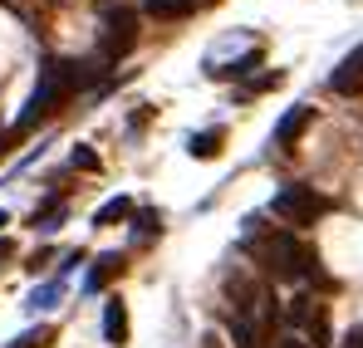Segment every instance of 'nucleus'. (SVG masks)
I'll use <instances>...</instances> for the list:
<instances>
[{
    "instance_id": "nucleus-3",
    "label": "nucleus",
    "mask_w": 363,
    "mask_h": 348,
    "mask_svg": "<svg viewBox=\"0 0 363 348\" xmlns=\"http://www.w3.org/2000/svg\"><path fill=\"white\" fill-rule=\"evenodd\" d=\"M270 211L285 221V226H314L324 211H329V196H319L314 186H280Z\"/></svg>"
},
{
    "instance_id": "nucleus-17",
    "label": "nucleus",
    "mask_w": 363,
    "mask_h": 348,
    "mask_svg": "<svg viewBox=\"0 0 363 348\" xmlns=\"http://www.w3.org/2000/svg\"><path fill=\"white\" fill-rule=\"evenodd\" d=\"M275 348H314V344H300V339H280Z\"/></svg>"
},
{
    "instance_id": "nucleus-12",
    "label": "nucleus",
    "mask_w": 363,
    "mask_h": 348,
    "mask_svg": "<svg viewBox=\"0 0 363 348\" xmlns=\"http://www.w3.org/2000/svg\"><path fill=\"white\" fill-rule=\"evenodd\" d=\"M50 344H55V329H50V324H40V329L20 334L15 344H5V348H50Z\"/></svg>"
},
{
    "instance_id": "nucleus-2",
    "label": "nucleus",
    "mask_w": 363,
    "mask_h": 348,
    "mask_svg": "<svg viewBox=\"0 0 363 348\" xmlns=\"http://www.w3.org/2000/svg\"><path fill=\"white\" fill-rule=\"evenodd\" d=\"M245 226H250V250L260 255V265H265L275 280H309V275L319 270V255H314L295 231H255L260 216H250Z\"/></svg>"
},
{
    "instance_id": "nucleus-19",
    "label": "nucleus",
    "mask_w": 363,
    "mask_h": 348,
    "mask_svg": "<svg viewBox=\"0 0 363 348\" xmlns=\"http://www.w3.org/2000/svg\"><path fill=\"white\" fill-rule=\"evenodd\" d=\"M5 221H10V216H5V211H0V226H5Z\"/></svg>"
},
{
    "instance_id": "nucleus-18",
    "label": "nucleus",
    "mask_w": 363,
    "mask_h": 348,
    "mask_svg": "<svg viewBox=\"0 0 363 348\" xmlns=\"http://www.w3.org/2000/svg\"><path fill=\"white\" fill-rule=\"evenodd\" d=\"M10 255H15V245H10V240H0V260H10Z\"/></svg>"
},
{
    "instance_id": "nucleus-8",
    "label": "nucleus",
    "mask_w": 363,
    "mask_h": 348,
    "mask_svg": "<svg viewBox=\"0 0 363 348\" xmlns=\"http://www.w3.org/2000/svg\"><path fill=\"white\" fill-rule=\"evenodd\" d=\"M104 339H108L113 348L128 344V304H123L118 294H113V299L104 304Z\"/></svg>"
},
{
    "instance_id": "nucleus-16",
    "label": "nucleus",
    "mask_w": 363,
    "mask_h": 348,
    "mask_svg": "<svg viewBox=\"0 0 363 348\" xmlns=\"http://www.w3.org/2000/svg\"><path fill=\"white\" fill-rule=\"evenodd\" d=\"M10 142H15V128H0V157L10 152Z\"/></svg>"
},
{
    "instance_id": "nucleus-13",
    "label": "nucleus",
    "mask_w": 363,
    "mask_h": 348,
    "mask_svg": "<svg viewBox=\"0 0 363 348\" xmlns=\"http://www.w3.org/2000/svg\"><path fill=\"white\" fill-rule=\"evenodd\" d=\"M196 5H211V0H147L152 15H186V10H196Z\"/></svg>"
},
{
    "instance_id": "nucleus-5",
    "label": "nucleus",
    "mask_w": 363,
    "mask_h": 348,
    "mask_svg": "<svg viewBox=\"0 0 363 348\" xmlns=\"http://www.w3.org/2000/svg\"><path fill=\"white\" fill-rule=\"evenodd\" d=\"M285 319H290L295 329H304L314 348L329 344V319H324V304H319V299H309V294H295V299H290V309H285Z\"/></svg>"
},
{
    "instance_id": "nucleus-9",
    "label": "nucleus",
    "mask_w": 363,
    "mask_h": 348,
    "mask_svg": "<svg viewBox=\"0 0 363 348\" xmlns=\"http://www.w3.org/2000/svg\"><path fill=\"white\" fill-rule=\"evenodd\" d=\"M221 142H226V133H221V128L196 133V137H191V157H201V162H206V157H216V152H221Z\"/></svg>"
},
{
    "instance_id": "nucleus-10",
    "label": "nucleus",
    "mask_w": 363,
    "mask_h": 348,
    "mask_svg": "<svg viewBox=\"0 0 363 348\" xmlns=\"http://www.w3.org/2000/svg\"><path fill=\"white\" fill-rule=\"evenodd\" d=\"M113 275H123V255H104V260L94 265V275H89V290H104Z\"/></svg>"
},
{
    "instance_id": "nucleus-4",
    "label": "nucleus",
    "mask_w": 363,
    "mask_h": 348,
    "mask_svg": "<svg viewBox=\"0 0 363 348\" xmlns=\"http://www.w3.org/2000/svg\"><path fill=\"white\" fill-rule=\"evenodd\" d=\"M133 45H138V15L133 10H108L104 15V40H99L104 59H123Z\"/></svg>"
},
{
    "instance_id": "nucleus-15",
    "label": "nucleus",
    "mask_w": 363,
    "mask_h": 348,
    "mask_svg": "<svg viewBox=\"0 0 363 348\" xmlns=\"http://www.w3.org/2000/svg\"><path fill=\"white\" fill-rule=\"evenodd\" d=\"M344 348H363V324H359V329H349V334H344Z\"/></svg>"
},
{
    "instance_id": "nucleus-11",
    "label": "nucleus",
    "mask_w": 363,
    "mask_h": 348,
    "mask_svg": "<svg viewBox=\"0 0 363 348\" xmlns=\"http://www.w3.org/2000/svg\"><path fill=\"white\" fill-rule=\"evenodd\" d=\"M128 216H133V201H128V196H113V201L94 216V226H113V221H128Z\"/></svg>"
},
{
    "instance_id": "nucleus-7",
    "label": "nucleus",
    "mask_w": 363,
    "mask_h": 348,
    "mask_svg": "<svg viewBox=\"0 0 363 348\" xmlns=\"http://www.w3.org/2000/svg\"><path fill=\"white\" fill-rule=\"evenodd\" d=\"M309 123H314V108H309V103H295L290 113L280 118V128H275V147H290V142L300 137Z\"/></svg>"
},
{
    "instance_id": "nucleus-6",
    "label": "nucleus",
    "mask_w": 363,
    "mask_h": 348,
    "mask_svg": "<svg viewBox=\"0 0 363 348\" xmlns=\"http://www.w3.org/2000/svg\"><path fill=\"white\" fill-rule=\"evenodd\" d=\"M329 89H334V94H359L363 89V45L354 50V55L339 59V69L329 74Z\"/></svg>"
},
{
    "instance_id": "nucleus-14",
    "label": "nucleus",
    "mask_w": 363,
    "mask_h": 348,
    "mask_svg": "<svg viewBox=\"0 0 363 348\" xmlns=\"http://www.w3.org/2000/svg\"><path fill=\"white\" fill-rule=\"evenodd\" d=\"M74 167H84V172H99V157L89 152V147H74V157H69Z\"/></svg>"
},
{
    "instance_id": "nucleus-1",
    "label": "nucleus",
    "mask_w": 363,
    "mask_h": 348,
    "mask_svg": "<svg viewBox=\"0 0 363 348\" xmlns=\"http://www.w3.org/2000/svg\"><path fill=\"white\" fill-rule=\"evenodd\" d=\"M89 79H94V69H89V64H79V59H50V64L40 69V84H35V94H30L25 113L15 118V137H20V133H30L40 118H50L64 99H69L74 89H84Z\"/></svg>"
}]
</instances>
